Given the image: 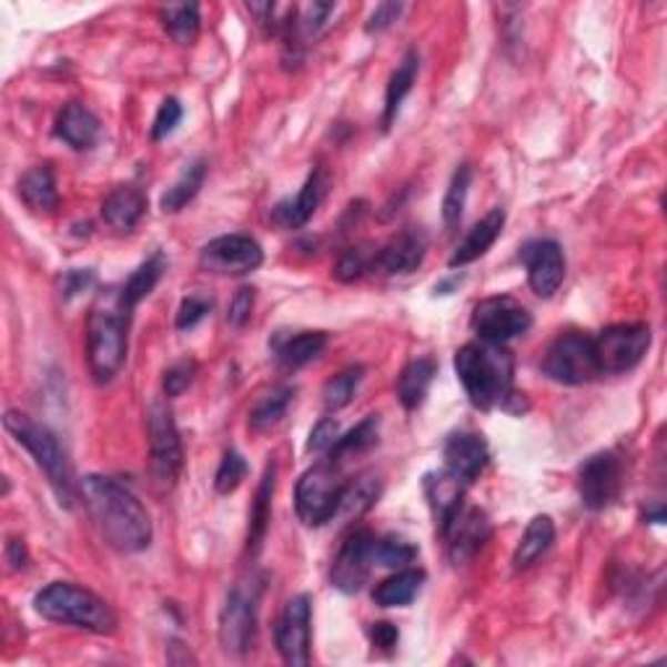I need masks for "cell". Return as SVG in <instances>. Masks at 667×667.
Segmentation results:
<instances>
[{"instance_id": "cell-1", "label": "cell", "mask_w": 667, "mask_h": 667, "mask_svg": "<svg viewBox=\"0 0 667 667\" xmlns=\"http://www.w3.org/2000/svg\"><path fill=\"white\" fill-rule=\"evenodd\" d=\"M79 496L84 498V506L110 548L133 556V553L146 550L152 545L154 529L149 512L129 488H123L115 479L87 475L79 483Z\"/></svg>"}, {"instance_id": "cell-2", "label": "cell", "mask_w": 667, "mask_h": 667, "mask_svg": "<svg viewBox=\"0 0 667 667\" xmlns=\"http://www.w3.org/2000/svg\"><path fill=\"white\" fill-rule=\"evenodd\" d=\"M454 368L464 392L477 410L504 407L516 412L514 404L522 394L514 392V357L506 344L469 342L456 350Z\"/></svg>"}, {"instance_id": "cell-3", "label": "cell", "mask_w": 667, "mask_h": 667, "mask_svg": "<svg viewBox=\"0 0 667 667\" xmlns=\"http://www.w3.org/2000/svg\"><path fill=\"white\" fill-rule=\"evenodd\" d=\"M131 309L120 287H108L94 300L87 321V363L97 384H110L129 357Z\"/></svg>"}, {"instance_id": "cell-4", "label": "cell", "mask_w": 667, "mask_h": 667, "mask_svg": "<svg viewBox=\"0 0 667 667\" xmlns=\"http://www.w3.org/2000/svg\"><path fill=\"white\" fill-rule=\"evenodd\" d=\"M3 425L9 431V436L17 441L19 446H24L32 459L37 462L44 475H48L50 488L55 491V496L60 501V506L73 508L77 506L79 496V483L73 477V467L69 462V454L63 452L60 441L55 438V433L44 425L34 423L32 417L24 415L19 410H9L3 415Z\"/></svg>"}, {"instance_id": "cell-5", "label": "cell", "mask_w": 667, "mask_h": 667, "mask_svg": "<svg viewBox=\"0 0 667 667\" xmlns=\"http://www.w3.org/2000/svg\"><path fill=\"white\" fill-rule=\"evenodd\" d=\"M34 610L52 624L84 628L89 634L110 636L118 631V616L100 595L71 582H52L37 592Z\"/></svg>"}, {"instance_id": "cell-6", "label": "cell", "mask_w": 667, "mask_h": 667, "mask_svg": "<svg viewBox=\"0 0 667 667\" xmlns=\"http://www.w3.org/2000/svg\"><path fill=\"white\" fill-rule=\"evenodd\" d=\"M342 467L336 462H321L316 467L305 469L295 488V512L305 527H324L334 519L344 491Z\"/></svg>"}, {"instance_id": "cell-7", "label": "cell", "mask_w": 667, "mask_h": 667, "mask_svg": "<svg viewBox=\"0 0 667 667\" xmlns=\"http://www.w3.org/2000/svg\"><path fill=\"white\" fill-rule=\"evenodd\" d=\"M259 592L261 587L256 582H240L224 599L220 613V644L228 655L243 657L256 644Z\"/></svg>"}, {"instance_id": "cell-8", "label": "cell", "mask_w": 667, "mask_h": 667, "mask_svg": "<svg viewBox=\"0 0 667 667\" xmlns=\"http://www.w3.org/2000/svg\"><path fill=\"white\" fill-rule=\"evenodd\" d=\"M146 436H149V469L160 488H172L183 467V444L175 417L168 404L154 400L146 410Z\"/></svg>"}, {"instance_id": "cell-9", "label": "cell", "mask_w": 667, "mask_h": 667, "mask_svg": "<svg viewBox=\"0 0 667 667\" xmlns=\"http://www.w3.org/2000/svg\"><path fill=\"white\" fill-rule=\"evenodd\" d=\"M543 373L564 386H584L595 381L599 368L592 336L582 332L560 334L545 352Z\"/></svg>"}, {"instance_id": "cell-10", "label": "cell", "mask_w": 667, "mask_h": 667, "mask_svg": "<svg viewBox=\"0 0 667 667\" xmlns=\"http://www.w3.org/2000/svg\"><path fill=\"white\" fill-rule=\"evenodd\" d=\"M599 376L634 371L649 352L651 329L647 324H616L592 336Z\"/></svg>"}, {"instance_id": "cell-11", "label": "cell", "mask_w": 667, "mask_h": 667, "mask_svg": "<svg viewBox=\"0 0 667 667\" xmlns=\"http://www.w3.org/2000/svg\"><path fill=\"white\" fill-rule=\"evenodd\" d=\"M472 329L479 340L506 344L532 329V313L508 295L479 300L472 311Z\"/></svg>"}, {"instance_id": "cell-12", "label": "cell", "mask_w": 667, "mask_h": 667, "mask_svg": "<svg viewBox=\"0 0 667 667\" xmlns=\"http://www.w3.org/2000/svg\"><path fill=\"white\" fill-rule=\"evenodd\" d=\"M376 535L371 529L357 527L344 537L340 553L332 564V587L344 595H355L368 584L371 568L376 564Z\"/></svg>"}, {"instance_id": "cell-13", "label": "cell", "mask_w": 667, "mask_h": 667, "mask_svg": "<svg viewBox=\"0 0 667 667\" xmlns=\"http://www.w3.org/2000/svg\"><path fill=\"white\" fill-rule=\"evenodd\" d=\"M199 264L209 274L243 276L264 264V251L251 235H222L201 249Z\"/></svg>"}, {"instance_id": "cell-14", "label": "cell", "mask_w": 667, "mask_h": 667, "mask_svg": "<svg viewBox=\"0 0 667 667\" xmlns=\"http://www.w3.org/2000/svg\"><path fill=\"white\" fill-rule=\"evenodd\" d=\"M311 620L313 605L309 595L292 597L276 620V649L292 667H305L311 663Z\"/></svg>"}, {"instance_id": "cell-15", "label": "cell", "mask_w": 667, "mask_h": 667, "mask_svg": "<svg viewBox=\"0 0 667 667\" xmlns=\"http://www.w3.org/2000/svg\"><path fill=\"white\" fill-rule=\"evenodd\" d=\"M624 464L613 452L589 456L579 467V498L589 512H603L620 496Z\"/></svg>"}, {"instance_id": "cell-16", "label": "cell", "mask_w": 667, "mask_h": 667, "mask_svg": "<svg viewBox=\"0 0 667 667\" xmlns=\"http://www.w3.org/2000/svg\"><path fill=\"white\" fill-rule=\"evenodd\" d=\"M529 287L539 297H553L566 280V256L556 240H532L519 253Z\"/></svg>"}, {"instance_id": "cell-17", "label": "cell", "mask_w": 667, "mask_h": 667, "mask_svg": "<svg viewBox=\"0 0 667 667\" xmlns=\"http://www.w3.org/2000/svg\"><path fill=\"white\" fill-rule=\"evenodd\" d=\"M441 537L446 539L448 558H452V564L462 566V564H467V560L475 558L477 553L483 550V545L488 543L491 522H488V516H485L483 508L462 506L459 514L454 516L452 524H448Z\"/></svg>"}, {"instance_id": "cell-18", "label": "cell", "mask_w": 667, "mask_h": 667, "mask_svg": "<svg viewBox=\"0 0 667 667\" xmlns=\"http://www.w3.org/2000/svg\"><path fill=\"white\" fill-rule=\"evenodd\" d=\"M444 462H446V469L452 472L454 477H459L462 483L469 485L475 483V479L485 472V467L491 464V448L479 433L459 431L446 438Z\"/></svg>"}, {"instance_id": "cell-19", "label": "cell", "mask_w": 667, "mask_h": 667, "mask_svg": "<svg viewBox=\"0 0 667 667\" xmlns=\"http://www.w3.org/2000/svg\"><path fill=\"white\" fill-rule=\"evenodd\" d=\"M428 253V235L423 228H404L378 251L376 266L386 274H410L425 261Z\"/></svg>"}, {"instance_id": "cell-20", "label": "cell", "mask_w": 667, "mask_h": 667, "mask_svg": "<svg viewBox=\"0 0 667 667\" xmlns=\"http://www.w3.org/2000/svg\"><path fill=\"white\" fill-rule=\"evenodd\" d=\"M329 189V175L324 168H316L309 175V180L303 183V189L297 191L295 199L282 201V204L274 206L272 220L280 224V228L295 230L303 228V224H309V220L313 214H316V209L321 206V201L326 196Z\"/></svg>"}, {"instance_id": "cell-21", "label": "cell", "mask_w": 667, "mask_h": 667, "mask_svg": "<svg viewBox=\"0 0 667 667\" xmlns=\"http://www.w3.org/2000/svg\"><path fill=\"white\" fill-rule=\"evenodd\" d=\"M464 488H467V483H462L448 469L425 475V496H428L433 519H436V529L441 535L464 506Z\"/></svg>"}, {"instance_id": "cell-22", "label": "cell", "mask_w": 667, "mask_h": 667, "mask_svg": "<svg viewBox=\"0 0 667 667\" xmlns=\"http://www.w3.org/2000/svg\"><path fill=\"white\" fill-rule=\"evenodd\" d=\"M55 137L77 152H89L100 141V120L81 102H69L55 118Z\"/></svg>"}, {"instance_id": "cell-23", "label": "cell", "mask_w": 667, "mask_h": 667, "mask_svg": "<svg viewBox=\"0 0 667 667\" xmlns=\"http://www.w3.org/2000/svg\"><path fill=\"white\" fill-rule=\"evenodd\" d=\"M506 224V212L504 209H493L479 220L475 228H472L459 245H456V251L452 253V259H448V266H467L472 261L483 259L485 253L493 249V243L501 238V232H504Z\"/></svg>"}, {"instance_id": "cell-24", "label": "cell", "mask_w": 667, "mask_h": 667, "mask_svg": "<svg viewBox=\"0 0 667 667\" xmlns=\"http://www.w3.org/2000/svg\"><path fill=\"white\" fill-rule=\"evenodd\" d=\"M19 199L24 201L29 212L52 214L60 204L55 172L50 164H34L19 180Z\"/></svg>"}, {"instance_id": "cell-25", "label": "cell", "mask_w": 667, "mask_h": 667, "mask_svg": "<svg viewBox=\"0 0 667 667\" xmlns=\"http://www.w3.org/2000/svg\"><path fill=\"white\" fill-rule=\"evenodd\" d=\"M381 498V477L373 475V472H365L355 479H347L344 483L340 506H336V514L332 522H355L363 514H368L373 506L378 504Z\"/></svg>"}, {"instance_id": "cell-26", "label": "cell", "mask_w": 667, "mask_h": 667, "mask_svg": "<svg viewBox=\"0 0 667 667\" xmlns=\"http://www.w3.org/2000/svg\"><path fill=\"white\" fill-rule=\"evenodd\" d=\"M146 214V196L133 185H120L102 201V220L118 232H131Z\"/></svg>"}, {"instance_id": "cell-27", "label": "cell", "mask_w": 667, "mask_h": 667, "mask_svg": "<svg viewBox=\"0 0 667 667\" xmlns=\"http://www.w3.org/2000/svg\"><path fill=\"white\" fill-rule=\"evenodd\" d=\"M553 543H556V524L545 514L535 516V519L527 524V529H524L519 545H516L514 550L512 564L516 572H527V568L535 566L537 560L553 548Z\"/></svg>"}, {"instance_id": "cell-28", "label": "cell", "mask_w": 667, "mask_h": 667, "mask_svg": "<svg viewBox=\"0 0 667 667\" xmlns=\"http://www.w3.org/2000/svg\"><path fill=\"white\" fill-rule=\"evenodd\" d=\"M274 488H276V464L269 462L264 477H261L256 498H253L251 514H249V553L251 556H259L261 545H264L269 522H272Z\"/></svg>"}, {"instance_id": "cell-29", "label": "cell", "mask_w": 667, "mask_h": 667, "mask_svg": "<svg viewBox=\"0 0 667 667\" xmlns=\"http://www.w3.org/2000/svg\"><path fill=\"white\" fill-rule=\"evenodd\" d=\"M425 584L423 568H400L394 576H388L373 589V603L378 608H404L420 595Z\"/></svg>"}, {"instance_id": "cell-30", "label": "cell", "mask_w": 667, "mask_h": 667, "mask_svg": "<svg viewBox=\"0 0 667 667\" xmlns=\"http://www.w3.org/2000/svg\"><path fill=\"white\" fill-rule=\"evenodd\" d=\"M433 378H436V363L431 357L412 360L407 368L400 373V381H396V400L402 402V407L407 412L417 410L428 396Z\"/></svg>"}, {"instance_id": "cell-31", "label": "cell", "mask_w": 667, "mask_h": 667, "mask_svg": "<svg viewBox=\"0 0 667 667\" xmlns=\"http://www.w3.org/2000/svg\"><path fill=\"white\" fill-rule=\"evenodd\" d=\"M420 73V55L417 50H407V55L402 58V63L396 65V71L392 73V79H388L386 87V102H384V118H381V125H384V131H388L394 125L396 115H400L404 97L412 92V87H415Z\"/></svg>"}, {"instance_id": "cell-32", "label": "cell", "mask_w": 667, "mask_h": 667, "mask_svg": "<svg viewBox=\"0 0 667 667\" xmlns=\"http://www.w3.org/2000/svg\"><path fill=\"white\" fill-rule=\"evenodd\" d=\"M329 336L324 332H300L295 336H280L274 342V355L284 368H303L326 350Z\"/></svg>"}, {"instance_id": "cell-33", "label": "cell", "mask_w": 667, "mask_h": 667, "mask_svg": "<svg viewBox=\"0 0 667 667\" xmlns=\"http://www.w3.org/2000/svg\"><path fill=\"white\" fill-rule=\"evenodd\" d=\"M206 170H209L206 160H196V162H191L183 172H180V178L175 180V183H172L170 189L164 191V196L160 201L162 212L164 214H178L180 209L189 206L191 201L199 196L201 185H204Z\"/></svg>"}, {"instance_id": "cell-34", "label": "cell", "mask_w": 667, "mask_h": 667, "mask_svg": "<svg viewBox=\"0 0 667 667\" xmlns=\"http://www.w3.org/2000/svg\"><path fill=\"white\" fill-rule=\"evenodd\" d=\"M164 272H168V259H164V253L156 251L154 256H149L144 264H141L137 272L129 276V282L120 287L123 303L129 305L131 311H137V305L141 303V300L152 295L154 287L160 284V280L164 276Z\"/></svg>"}, {"instance_id": "cell-35", "label": "cell", "mask_w": 667, "mask_h": 667, "mask_svg": "<svg viewBox=\"0 0 667 667\" xmlns=\"http://www.w3.org/2000/svg\"><path fill=\"white\" fill-rule=\"evenodd\" d=\"M295 400V388L292 386H274L272 392L261 396L256 402V407L251 410L249 415V428L253 433H264L272 431L282 423L284 415H287L290 404Z\"/></svg>"}, {"instance_id": "cell-36", "label": "cell", "mask_w": 667, "mask_h": 667, "mask_svg": "<svg viewBox=\"0 0 667 667\" xmlns=\"http://www.w3.org/2000/svg\"><path fill=\"white\" fill-rule=\"evenodd\" d=\"M164 32L172 42L193 44L201 32V9L199 3H172L160 11Z\"/></svg>"}, {"instance_id": "cell-37", "label": "cell", "mask_w": 667, "mask_h": 667, "mask_svg": "<svg viewBox=\"0 0 667 667\" xmlns=\"http://www.w3.org/2000/svg\"><path fill=\"white\" fill-rule=\"evenodd\" d=\"M378 425H381L378 415L365 417L363 423L355 425V428L347 433V436H340V441H336V444L329 448V452H332L329 459L336 462L342 467L344 462L355 459L357 454L368 452V448H373L378 444Z\"/></svg>"}, {"instance_id": "cell-38", "label": "cell", "mask_w": 667, "mask_h": 667, "mask_svg": "<svg viewBox=\"0 0 667 667\" xmlns=\"http://www.w3.org/2000/svg\"><path fill=\"white\" fill-rule=\"evenodd\" d=\"M363 365H350L326 381L324 392H321V400H324L326 412H340L347 407V404L355 400L360 384H363Z\"/></svg>"}, {"instance_id": "cell-39", "label": "cell", "mask_w": 667, "mask_h": 667, "mask_svg": "<svg viewBox=\"0 0 667 667\" xmlns=\"http://www.w3.org/2000/svg\"><path fill=\"white\" fill-rule=\"evenodd\" d=\"M469 185H472V168L469 164H459V168L454 170L452 183H448V189H446L444 209H441V214H444V224L448 230L459 228V222L464 216V206H467Z\"/></svg>"}, {"instance_id": "cell-40", "label": "cell", "mask_w": 667, "mask_h": 667, "mask_svg": "<svg viewBox=\"0 0 667 667\" xmlns=\"http://www.w3.org/2000/svg\"><path fill=\"white\" fill-rule=\"evenodd\" d=\"M245 475H249V462H245L243 454L235 452V448H228L222 456L220 467H216L214 491L220 493V496H230V493H235L240 488V483H243Z\"/></svg>"}, {"instance_id": "cell-41", "label": "cell", "mask_w": 667, "mask_h": 667, "mask_svg": "<svg viewBox=\"0 0 667 667\" xmlns=\"http://www.w3.org/2000/svg\"><path fill=\"white\" fill-rule=\"evenodd\" d=\"M376 256H378L376 251L363 249V245H360V249H347L340 256V261H336L334 276L344 284L363 280V276L376 266Z\"/></svg>"}, {"instance_id": "cell-42", "label": "cell", "mask_w": 667, "mask_h": 667, "mask_svg": "<svg viewBox=\"0 0 667 667\" xmlns=\"http://www.w3.org/2000/svg\"><path fill=\"white\" fill-rule=\"evenodd\" d=\"M417 558V548L404 537L376 539V564L384 568H407Z\"/></svg>"}, {"instance_id": "cell-43", "label": "cell", "mask_w": 667, "mask_h": 667, "mask_svg": "<svg viewBox=\"0 0 667 667\" xmlns=\"http://www.w3.org/2000/svg\"><path fill=\"white\" fill-rule=\"evenodd\" d=\"M193 376H196V360H178L175 365H170L164 371L162 378V388L168 396H180L193 384Z\"/></svg>"}, {"instance_id": "cell-44", "label": "cell", "mask_w": 667, "mask_h": 667, "mask_svg": "<svg viewBox=\"0 0 667 667\" xmlns=\"http://www.w3.org/2000/svg\"><path fill=\"white\" fill-rule=\"evenodd\" d=\"M180 120H183V104H180L175 97H168V100H164L162 104H160V110H156V115H154V123H152V139L154 141H162V139H168L172 131L178 129L180 125Z\"/></svg>"}, {"instance_id": "cell-45", "label": "cell", "mask_w": 667, "mask_h": 667, "mask_svg": "<svg viewBox=\"0 0 667 667\" xmlns=\"http://www.w3.org/2000/svg\"><path fill=\"white\" fill-rule=\"evenodd\" d=\"M253 309H256V290L249 287V284H243V287H238V292L232 295L230 305H228L230 326L243 329L251 321Z\"/></svg>"}, {"instance_id": "cell-46", "label": "cell", "mask_w": 667, "mask_h": 667, "mask_svg": "<svg viewBox=\"0 0 667 667\" xmlns=\"http://www.w3.org/2000/svg\"><path fill=\"white\" fill-rule=\"evenodd\" d=\"M209 311H212V300H206L201 295H189L183 300V303H180L178 316H175V326L180 329V332H185V329H193L209 316Z\"/></svg>"}, {"instance_id": "cell-47", "label": "cell", "mask_w": 667, "mask_h": 667, "mask_svg": "<svg viewBox=\"0 0 667 667\" xmlns=\"http://www.w3.org/2000/svg\"><path fill=\"white\" fill-rule=\"evenodd\" d=\"M94 284V272L92 269H69L58 276V287H60V297L71 300L81 295V292L89 290Z\"/></svg>"}, {"instance_id": "cell-48", "label": "cell", "mask_w": 667, "mask_h": 667, "mask_svg": "<svg viewBox=\"0 0 667 667\" xmlns=\"http://www.w3.org/2000/svg\"><path fill=\"white\" fill-rule=\"evenodd\" d=\"M340 441V423L334 417H324L313 425L309 436V452H329Z\"/></svg>"}, {"instance_id": "cell-49", "label": "cell", "mask_w": 667, "mask_h": 667, "mask_svg": "<svg viewBox=\"0 0 667 667\" xmlns=\"http://www.w3.org/2000/svg\"><path fill=\"white\" fill-rule=\"evenodd\" d=\"M402 11H404V3H381V6H376V11L371 13L368 24H365V32H368V34L384 32V29L392 27L394 21L402 17Z\"/></svg>"}, {"instance_id": "cell-50", "label": "cell", "mask_w": 667, "mask_h": 667, "mask_svg": "<svg viewBox=\"0 0 667 667\" xmlns=\"http://www.w3.org/2000/svg\"><path fill=\"white\" fill-rule=\"evenodd\" d=\"M371 644L376 649L392 651L396 647V641H400V628L394 624H388V620H378V624L371 626Z\"/></svg>"}, {"instance_id": "cell-51", "label": "cell", "mask_w": 667, "mask_h": 667, "mask_svg": "<svg viewBox=\"0 0 667 667\" xmlns=\"http://www.w3.org/2000/svg\"><path fill=\"white\" fill-rule=\"evenodd\" d=\"M6 560H9L13 572H21V568H27V564H29V550H27L24 539L11 537L9 543H6Z\"/></svg>"}, {"instance_id": "cell-52", "label": "cell", "mask_w": 667, "mask_h": 667, "mask_svg": "<svg viewBox=\"0 0 667 667\" xmlns=\"http://www.w3.org/2000/svg\"><path fill=\"white\" fill-rule=\"evenodd\" d=\"M168 663L170 665H196V657L191 655L189 651V647H183V644L180 641H170V647H168Z\"/></svg>"}, {"instance_id": "cell-53", "label": "cell", "mask_w": 667, "mask_h": 667, "mask_svg": "<svg viewBox=\"0 0 667 667\" xmlns=\"http://www.w3.org/2000/svg\"><path fill=\"white\" fill-rule=\"evenodd\" d=\"M644 519H649V522H655V524H663L665 522V508L657 506V512H647V514H644Z\"/></svg>"}]
</instances>
